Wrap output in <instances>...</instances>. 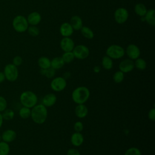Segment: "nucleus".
<instances>
[{
    "label": "nucleus",
    "instance_id": "16",
    "mask_svg": "<svg viewBox=\"0 0 155 155\" xmlns=\"http://www.w3.org/2000/svg\"><path fill=\"white\" fill-rule=\"evenodd\" d=\"M27 20L30 25H37L41 21V16L39 13L33 12L28 15Z\"/></svg>",
    "mask_w": 155,
    "mask_h": 155
},
{
    "label": "nucleus",
    "instance_id": "36",
    "mask_svg": "<svg viewBox=\"0 0 155 155\" xmlns=\"http://www.w3.org/2000/svg\"><path fill=\"white\" fill-rule=\"evenodd\" d=\"M73 128H74V130L75 131V132L81 133L84 129V125L81 121L78 120V121H76L74 124Z\"/></svg>",
    "mask_w": 155,
    "mask_h": 155
},
{
    "label": "nucleus",
    "instance_id": "8",
    "mask_svg": "<svg viewBox=\"0 0 155 155\" xmlns=\"http://www.w3.org/2000/svg\"><path fill=\"white\" fill-rule=\"evenodd\" d=\"M74 58L78 59H85L90 54V50L88 48L84 45H78L74 46L72 51Z\"/></svg>",
    "mask_w": 155,
    "mask_h": 155
},
{
    "label": "nucleus",
    "instance_id": "11",
    "mask_svg": "<svg viewBox=\"0 0 155 155\" xmlns=\"http://www.w3.org/2000/svg\"><path fill=\"white\" fill-rule=\"evenodd\" d=\"M134 68V61L130 59H125L119 64V69L124 73L131 72Z\"/></svg>",
    "mask_w": 155,
    "mask_h": 155
},
{
    "label": "nucleus",
    "instance_id": "33",
    "mask_svg": "<svg viewBox=\"0 0 155 155\" xmlns=\"http://www.w3.org/2000/svg\"><path fill=\"white\" fill-rule=\"evenodd\" d=\"M124 155H142V153L138 148L130 147L126 150Z\"/></svg>",
    "mask_w": 155,
    "mask_h": 155
},
{
    "label": "nucleus",
    "instance_id": "1",
    "mask_svg": "<svg viewBox=\"0 0 155 155\" xmlns=\"http://www.w3.org/2000/svg\"><path fill=\"white\" fill-rule=\"evenodd\" d=\"M48 117V110L46 107L42 104H36L31 108V116L32 120L37 124H44Z\"/></svg>",
    "mask_w": 155,
    "mask_h": 155
},
{
    "label": "nucleus",
    "instance_id": "18",
    "mask_svg": "<svg viewBox=\"0 0 155 155\" xmlns=\"http://www.w3.org/2000/svg\"><path fill=\"white\" fill-rule=\"evenodd\" d=\"M74 113L76 116L80 119L85 117L88 113L87 107L84 104H78L74 109Z\"/></svg>",
    "mask_w": 155,
    "mask_h": 155
},
{
    "label": "nucleus",
    "instance_id": "42",
    "mask_svg": "<svg viewBox=\"0 0 155 155\" xmlns=\"http://www.w3.org/2000/svg\"><path fill=\"white\" fill-rule=\"evenodd\" d=\"M70 76H71L70 73V72L67 71V72H65V73H64V74H63V76H62V77H63L64 79H65L67 80V79H68V78L70 77Z\"/></svg>",
    "mask_w": 155,
    "mask_h": 155
},
{
    "label": "nucleus",
    "instance_id": "10",
    "mask_svg": "<svg viewBox=\"0 0 155 155\" xmlns=\"http://www.w3.org/2000/svg\"><path fill=\"white\" fill-rule=\"evenodd\" d=\"M125 52L126 53L128 58L133 61L139 58L140 55V50L139 48L136 45L133 44H129L127 46L126 50H125Z\"/></svg>",
    "mask_w": 155,
    "mask_h": 155
},
{
    "label": "nucleus",
    "instance_id": "14",
    "mask_svg": "<svg viewBox=\"0 0 155 155\" xmlns=\"http://www.w3.org/2000/svg\"><path fill=\"white\" fill-rule=\"evenodd\" d=\"M57 101V96L53 93L46 94L42 99V104L45 107H51L53 106Z\"/></svg>",
    "mask_w": 155,
    "mask_h": 155
},
{
    "label": "nucleus",
    "instance_id": "28",
    "mask_svg": "<svg viewBox=\"0 0 155 155\" xmlns=\"http://www.w3.org/2000/svg\"><path fill=\"white\" fill-rule=\"evenodd\" d=\"M134 67H136L139 70H144L147 67V62L145 59L141 58H138L135 59L134 62Z\"/></svg>",
    "mask_w": 155,
    "mask_h": 155
},
{
    "label": "nucleus",
    "instance_id": "7",
    "mask_svg": "<svg viewBox=\"0 0 155 155\" xmlns=\"http://www.w3.org/2000/svg\"><path fill=\"white\" fill-rule=\"evenodd\" d=\"M67 80L62 76H58L53 78L50 82L51 88L56 92L63 91L67 87Z\"/></svg>",
    "mask_w": 155,
    "mask_h": 155
},
{
    "label": "nucleus",
    "instance_id": "31",
    "mask_svg": "<svg viewBox=\"0 0 155 155\" xmlns=\"http://www.w3.org/2000/svg\"><path fill=\"white\" fill-rule=\"evenodd\" d=\"M61 58H62V59L64 61L65 64V63H70L72 61H73L74 59H75L74 56V54H73L72 51L64 52L63 53V54L62 55Z\"/></svg>",
    "mask_w": 155,
    "mask_h": 155
},
{
    "label": "nucleus",
    "instance_id": "21",
    "mask_svg": "<svg viewBox=\"0 0 155 155\" xmlns=\"http://www.w3.org/2000/svg\"><path fill=\"white\" fill-rule=\"evenodd\" d=\"M38 64L40 68L47 69L51 67V60L46 56H41L38 60Z\"/></svg>",
    "mask_w": 155,
    "mask_h": 155
},
{
    "label": "nucleus",
    "instance_id": "15",
    "mask_svg": "<svg viewBox=\"0 0 155 155\" xmlns=\"http://www.w3.org/2000/svg\"><path fill=\"white\" fill-rule=\"evenodd\" d=\"M73 28L71 24L68 22L62 23L59 28V31L61 35L63 37H70L73 33Z\"/></svg>",
    "mask_w": 155,
    "mask_h": 155
},
{
    "label": "nucleus",
    "instance_id": "2",
    "mask_svg": "<svg viewBox=\"0 0 155 155\" xmlns=\"http://www.w3.org/2000/svg\"><path fill=\"white\" fill-rule=\"evenodd\" d=\"M90 91L85 86H79L73 90L71 93V99L76 104H84L89 99Z\"/></svg>",
    "mask_w": 155,
    "mask_h": 155
},
{
    "label": "nucleus",
    "instance_id": "38",
    "mask_svg": "<svg viewBox=\"0 0 155 155\" xmlns=\"http://www.w3.org/2000/svg\"><path fill=\"white\" fill-rule=\"evenodd\" d=\"M148 117L150 120L154 121L155 120V108L152 107L148 113Z\"/></svg>",
    "mask_w": 155,
    "mask_h": 155
},
{
    "label": "nucleus",
    "instance_id": "39",
    "mask_svg": "<svg viewBox=\"0 0 155 155\" xmlns=\"http://www.w3.org/2000/svg\"><path fill=\"white\" fill-rule=\"evenodd\" d=\"M67 155H81L80 152L76 148H70L67 152Z\"/></svg>",
    "mask_w": 155,
    "mask_h": 155
},
{
    "label": "nucleus",
    "instance_id": "27",
    "mask_svg": "<svg viewBox=\"0 0 155 155\" xmlns=\"http://www.w3.org/2000/svg\"><path fill=\"white\" fill-rule=\"evenodd\" d=\"M19 116L23 119H27L30 117L31 108L25 107H22L19 110Z\"/></svg>",
    "mask_w": 155,
    "mask_h": 155
},
{
    "label": "nucleus",
    "instance_id": "32",
    "mask_svg": "<svg viewBox=\"0 0 155 155\" xmlns=\"http://www.w3.org/2000/svg\"><path fill=\"white\" fill-rule=\"evenodd\" d=\"M113 79L116 84L121 83L124 79V73L120 70L116 71L113 75Z\"/></svg>",
    "mask_w": 155,
    "mask_h": 155
},
{
    "label": "nucleus",
    "instance_id": "12",
    "mask_svg": "<svg viewBox=\"0 0 155 155\" xmlns=\"http://www.w3.org/2000/svg\"><path fill=\"white\" fill-rule=\"evenodd\" d=\"M60 47L64 52L72 51L74 47V42L70 37H64L60 42Z\"/></svg>",
    "mask_w": 155,
    "mask_h": 155
},
{
    "label": "nucleus",
    "instance_id": "26",
    "mask_svg": "<svg viewBox=\"0 0 155 155\" xmlns=\"http://www.w3.org/2000/svg\"><path fill=\"white\" fill-rule=\"evenodd\" d=\"M40 73L42 76H44L48 79H51V78H53L54 76H55L56 70H54V68H53L51 67L47 69L41 68Z\"/></svg>",
    "mask_w": 155,
    "mask_h": 155
},
{
    "label": "nucleus",
    "instance_id": "20",
    "mask_svg": "<svg viewBox=\"0 0 155 155\" xmlns=\"http://www.w3.org/2000/svg\"><path fill=\"white\" fill-rule=\"evenodd\" d=\"M145 21L151 25L154 26L155 25V11L153 8L147 10L145 15L144 16Z\"/></svg>",
    "mask_w": 155,
    "mask_h": 155
},
{
    "label": "nucleus",
    "instance_id": "5",
    "mask_svg": "<svg viewBox=\"0 0 155 155\" xmlns=\"http://www.w3.org/2000/svg\"><path fill=\"white\" fill-rule=\"evenodd\" d=\"M125 54L124 48L120 45L113 44L110 45L106 50V55L112 59H119L122 58Z\"/></svg>",
    "mask_w": 155,
    "mask_h": 155
},
{
    "label": "nucleus",
    "instance_id": "34",
    "mask_svg": "<svg viewBox=\"0 0 155 155\" xmlns=\"http://www.w3.org/2000/svg\"><path fill=\"white\" fill-rule=\"evenodd\" d=\"M28 34L31 36H37L39 34V30L36 25H30L28 26L27 30Z\"/></svg>",
    "mask_w": 155,
    "mask_h": 155
},
{
    "label": "nucleus",
    "instance_id": "29",
    "mask_svg": "<svg viewBox=\"0 0 155 155\" xmlns=\"http://www.w3.org/2000/svg\"><path fill=\"white\" fill-rule=\"evenodd\" d=\"M2 116L4 120H10L13 119L15 117V112L12 109L6 108L2 112H1Z\"/></svg>",
    "mask_w": 155,
    "mask_h": 155
},
{
    "label": "nucleus",
    "instance_id": "43",
    "mask_svg": "<svg viewBox=\"0 0 155 155\" xmlns=\"http://www.w3.org/2000/svg\"><path fill=\"white\" fill-rule=\"evenodd\" d=\"M3 121H4V119H3V118H2V114H1V113L0 112V128H1V127H2V125Z\"/></svg>",
    "mask_w": 155,
    "mask_h": 155
},
{
    "label": "nucleus",
    "instance_id": "25",
    "mask_svg": "<svg viewBox=\"0 0 155 155\" xmlns=\"http://www.w3.org/2000/svg\"><path fill=\"white\" fill-rule=\"evenodd\" d=\"M81 32L82 35L87 39H91L94 38V33L91 28L86 26H82L81 28Z\"/></svg>",
    "mask_w": 155,
    "mask_h": 155
},
{
    "label": "nucleus",
    "instance_id": "23",
    "mask_svg": "<svg viewBox=\"0 0 155 155\" xmlns=\"http://www.w3.org/2000/svg\"><path fill=\"white\" fill-rule=\"evenodd\" d=\"M102 66L105 70H111L113 67V59L107 55L104 56L102 59Z\"/></svg>",
    "mask_w": 155,
    "mask_h": 155
},
{
    "label": "nucleus",
    "instance_id": "30",
    "mask_svg": "<svg viewBox=\"0 0 155 155\" xmlns=\"http://www.w3.org/2000/svg\"><path fill=\"white\" fill-rule=\"evenodd\" d=\"M10 148L8 143L4 141H0V155H8Z\"/></svg>",
    "mask_w": 155,
    "mask_h": 155
},
{
    "label": "nucleus",
    "instance_id": "9",
    "mask_svg": "<svg viewBox=\"0 0 155 155\" xmlns=\"http://www.w3.org/2000/svg\"><path fill=\"white\" fill-rule=\"evenodd\" d=\"M129 16L128 10L124 7H119L117 8L114 13V18L115 21L119 24L125 22Z\"/></svg>",
    "mask_w": 155,
    "mask_h": 155
},
{
    "label": "nucleus",
    "instance_id": "24",
    "mask_svg": "<svg viewBox=\"0 0 155 155\" xmlns=\"http://www.w3.org/2000/svg\"><path fill=\"white\" fill-rule=\"evenodd\" d=\"M134 12L139 16H144L147 12V8L143 4L138 3L134 6Z\"/></svg>",
    "mask_w": 155,
    "mask_h": 155
},
{
    "label": "nucleus",
    "instance_id": "44",
    "mask_svg": "<svg viewBox=\"0 0 155 155\" xmlns=\"http://www.w3.org/2000/svg\"><path fill=\"white\" fill-rule=\"evenodd\" d=\"M2 140V138H1V134H0V141Z\"/></svg>",
    "mask_w": 155,
    "mask_h": 155
},
{
    "label": "nucleus",
    "instance_id": "4",
    "mask_svg": "<svg viewBox=\"0 0 155 155\" xmlns=\"http://www.w3.org/2000/svg\"><path fill=\"white\" fill-rule=\"evenodd\" d=\"M12 26L13 29L18 33H24L27 30L29 24L27 18L19 15L16 16L12 21Z\"/></svg>",
    "mask_w": 155,
    "mask_h": 155
},
{
    "label": "nucleus",
    "instance_id": "37",
    "mask_svg": "<svg viewBox=\"0 0 155 155\" xmlns=\"http://www.w3.org/2000/svg\"><path fill=\"white\" fill-rule=\"evenodd\" d=\"M22 58L20 56H16L13 58L12 64L16 67H19L22 64Z\"/></svg>",
    "mask_w": 155,
    "mask_h": 155
},
{
    "label": "nucleus",
    "instance_id": "22",
    "mask_svg": "<svg viewBox=\"0 0 155 155\" xmlns=\"http://www.w3.org/2000/svg\"><path fill=\"white\" fill-rule=\"evenodd\" d=\"M65 62L61 57H55L51 60V67L54 70L61 69L64 65Z\"/></svg>",
    "mask_w": 155,
    "mask_h": 155
},
{
    "label": "nucleus",
    "instance_id": "35",
    "mask_svg": "<svg viewBox=\"0 0 155 155\" xmlns=\"http://www.w3.org/2000/svg\"><path fill=\"white\" fill-rule=\"evenodd\" d=\"M7 108V101L6 99L0 96V112H2L4 110H5Z\"/></svg>",
    "mask_w": 155,
    "mask_h": 155
},
{
    "label": "nucleus",
    "instance_id": "40",
    "mask_svg": "<svg viewBox=\"0 0 155 155\" xmlns=\"http://www.w3.org/2000/svg\"><path fill=\"white\" fill-rule=\"evenodd\" d=\"M5 80V77L3 71H0V83L3 82Z\"/></svg>",
    "mask_w": 155,
    "mask_h": 155
},
{
    "label": "nucleus",
    "instance_id": "17",
    "mask_svg": "<svg viewBox=\"0 0 155 155\" xmlns=\"http://www.w3.org/2000/svg\"><path fill=\"white\" fill-rule=\"evenodd\" d=\"M84 141V137L82 133L79 132H74L70 137L71 143L74 147L81 146Z\"/></svg>",
    "mask_w": 155,
    "mask_h": 155
},
{
    "label": "nucleus",
    "instance_id": "19",
    "mask_svg": "<svg viewBox=\"0 0 155 155\" xmlns=\"http://www.w3.org/2000/svg\"><path fill=\"white\" fill-rule=\"evenodd\" d=\"M71 27L74 30H80L82 27V20L78 15L73 16L70 19V22Z\"/></svg>",
    "mask_w": 155,
    "mask_h": 155
},
{
    "label": "nucleus",
    "instance_id": "3",
    "mask_svg": "<svg viewBox=\"0 0 155 155\" xmlns=\"http://www.w3.org/2000/svg\"><path fill=\"white\" fill-rule=\"evenodd\" d=\"M19 101L23 107L31 108L38 104V99L35 93L30 90H27L21 94Z\"/></svg>",
    "mask_w": 155,
    "mask_h": 155
},
{
    "label": "nucleus",
    "instance_id": "13",
    "mask_svg": "<svg viewBox=\"0 0 155 155\" xmlns=\"http://www.w3.org/2000/svg\"><path fill=\"white\" fill-rule=\"evenodd\" d=\"M17 136L16 131L12 129H7L4 130L1 134L2 140L7 143H10L14 141Z\"/></svg>",
    "mask_w": 155,
    "mask_h": 155
},
{
    "label": "nucleus",
    "instance_id": "6",
    "mask_svg": "<svg viewBox=\"0 0 155 155\" xmlns=\"http://www.w3.org/2000/svg\"><path fill=\"white\" fill-rule=\"evenodd\" d=\"M3 72L4 73L5 79L9 82H15L18 78L19 71L18 67L15 66L12 63L7 64L4 68Z\"/></svg>",
    "mask_w": 155,
    "mask_h": 155
},
{
    "label": "nucleus",
    "instance_id": "41",
    "mask_svg": "<svg viewBox=\"0 0 155 155\" xmlns=\"http://www.w3.org/2000/svg\"><path fill=\"white\" fill-rule=\"evenodd\" d=\"M93 71L96 73H98L101 71V67L98 65H96L93 68Z\"/></svg>",
    "mask_w": 155,
    "mask_h": 155
}]
</instances>
